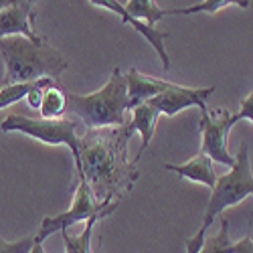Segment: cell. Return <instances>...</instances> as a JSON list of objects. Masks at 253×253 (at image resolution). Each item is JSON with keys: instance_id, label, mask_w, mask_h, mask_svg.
I'll use <instances>...</instances> for the list:
<instances>
[{"instance_id": "9", "label": "cell", "mask_w": 253, "mask_h": 253, "mask_svg": "<svg viewBox=\"0 0 253 253\" xmlns=\"http://www.w3.org/2000/svg\"><path fill=\"white\" fill-rule=\"evenodd\" d=\"M6 37H25L33 43H43L45 37L35 31V6L25 0H12L10 6L0 12V41Z\"/></svg>"}, {"instance_id": "23", "label": "cell", "mask_w": 253, "mask_h": 253, "mask_svg": "<svg viewBox=\"0 0 253 253\" xmlns=\"http://www.w3.org/2000/svg\"><path fill=\"white\" fill-rule=\"evenodd\" d=\"M233 253H253V239L243 237L237 243H233Z\"/></svg>"}, {"instance_id": "11", "label": "cell", "mask_w": 253, "mask_h": 253, "mask_svg": "<svg viewBox=\"0 0 253 253\" xmlns=\"http://www.w3.org/2000/svg\"><path fill=\"white\" fill-rule=\"evenodd\" d=\"M126 81H128V97H130V110H134L136 105L146 103L154 99L156 95L164 93L166 89L172 87L170 81L140 73L138 69H128L126 71Z\"/></svg>"}, {"instance_id": "6", "label": "cell", "mask_w": 253, "mask_h": 253, "mask_svg": "<svg viewBox=\"0 0 253 253\" xmlns=\"http://www.w3.org/2000/svg\"><path fill=\"white\" fill-rule=\"evenodd\" d=\"M120 203H97L91 188L87 184L85 178H77V191L73 195V203L71 207L61 215H53V217H45L43 223H41V229L37 231V241L43 243L47 241L51 235L55 233H63L67 231L71 225L81 223V221H91L93 217L105 219L112 213H116Z\"/></svg>"}, {"instance_id": "15", "label": "cell", "mask_w": 253, "mask_h": 253, "mask_svg": "<svg viewBox=\"0 0 253 253\" xmlns=\"http://www.w3.org/2000/svg\"><path fill=\"white\" fill-rule=\"evenodd\" d=\"M229 6H239V8H247L249 2L247 0H241V2H235V0H207V2H199L195 6L188 8H164V16H176V14H215L219 10H225Z\"/></svg>"}, {"instance_id": "5", "label": "cell", "mask_w": 253, "mask_h": 253, "mask_svg": "<svg viewBox=\"0 0 253 253\" xmlns=\"http://www.w3.org/2000/svg\"><path fill=\"white\" fill-rule=\"evenodd\" d=\"M2 132H20L33 140H39L49 146H67L73 154V162L79 156V134L77 122L71 116L59 120H45V118H29L23 114H10L0 124Z\"/></svg>"}, {"instance_id": "4", "label": "cell", "mask_w": 253, "mask_h": 253, "mask_svg": "<svg viewBox=\"0 0 253 253\" xmlns=\"http://www.w3.org/2000/svg\"><path fill=\"white\" fill-rule=\"evenodd\" d=\"M237 162L229 172L219 176L215 188L211 191V199L205 207V219L203 225L211 227L219 219L229 207L241 203L245 197H253V172L249 162L247 142H241V148L237 152Z\"/></svg>"}, {"instance_id": "24", "label": "cell", "mask_w": 253, "mask_h": 253, "mask_svg": "<svg viewBox=\"0 0 253 253\" xmlns=\"http://www.w3.org/2000/svg\"><path fill=\"white\" fill-rule=\"evenodd\" d=\"M31 253H47V251L43 249V243H39V241H35V245H33Z\"/></svg>"}, {"instance_id": "1", "label": "cell", "mask_w": 253, "mask_h": 253, "mask_svg": "<svg viewBox=\"0 0 253 253\" xmlns=\"http://www.w3.org/2000/svg\"><path fill=\"white\" fill-rule=\"evenodd\" d=\"M134 134L136 130L130 120L118 128L81 134L75 174L87 180L97 203H120L138 182V162L128 158V144Z\"/></svg>"}, {"instance_id": "18", "label": "cell", "mask_w": 253, "mask_h": 253, "mask_svg": "<svg viewBox=\"0 0 253 253\" xmlns=\"http://www.w3.org/2000/svg\"><path fill=\"white\" fill-rule=\"evenodd\" d=\"M199 253H233V241L229 239V223L227 219H221V229L215 235L205 239Z\"/></svg>"}, {"instance_id": "8", "label": "cell", "mask_w": 253, "mask_h": 253, "mask_svg": "<svg viewBox=\"0 0 253 253\" xmlns=\"http://www.w3.org/2000/svg\"><path fill=\"white\" fill-rule=\"evenodd\" d=\"M215 93V85L209 87H184V85H176L172 83L170 89H166L164 93L156 95L154 99H150V103L158 110V114L162 116H176L178 112L186 110V108H199L201 112H207V99Z\"/></svg>"}, {"instance_id": "10", "label": "cell", "mask_w": 253, "mask_h": 253, "mask_svg": "<svg viewBox=\"0 0 253 253\" xmlns=\"http://www.w3.org/2000/svg\"><path fill=\"white\" fill-rule=\"evenodd\" d=\"M95 8H105L114 14H118L122 18L124 25H130L136 33H140V37H144L148 43L152 45V49L156 51V55L160 57V63H162V69L164 71H170V57L166 53V47H164V41L168 37V33H162L158 31L156 27H150L148 23H144V20H138L134 16H130L128 12L124 10V4L122 2H116V0H93V2H87Z\"/></svg>"}, {"instance_id": "7", "label": "cell", "mask_w": 253, "mask_h": 253, "mask_svg": "<svg viewBox=\"0 0 253 253\" xmlns=\"http://www.w3.org/2000/svg\"><path fill=\"white\" fill-rule=\"evenodd\" d=\"M237 122V116L225 108L215 112H201V154L209 156L213 162L233 168L237 158L229 150V134Z\"/></svg>"}, {"instance_id": "14", "label": "cell", "mask_w": 253, "mask_h": 253, "mask_svg": "<svg viewBox=\"0 0 253 253\" xmlns=\"http://www.w3.org/2000/svg\"><path fill=\"white\" fill-rule=\"evenodd\" d=\"M67 103H69V91L57 81L55 85L47 87L43 93V103H41V118L45 120H59L67 116Z\"/></svg>"}, {"instance_id": "16", "label": "cell", "mask_w": 253, "mask_h": 253, "mask_svg": "<svg viewBox=\"0 0 253 253\" xmlns=\"http://www.w3.org/2000/svg\"><path fill=\"white\" fill-rule=\"evenodd\" d=\"M124 10L130 16L148 23L150 27H156L158 20L164 18V8H160L152 0H128V2L124 4Z\"/></svg>"}, {"instance_id": "3", "label": "cell", "mask_w": 253, "mask_h": 253, "mask_svg": "<svg viewBox=\"0 0 253 253\" xmlns=\"http://www.w3.org/2000/svg\"><path fill=\"white\" fill-rule=\"evenodd\" d=\"M130 112V97H128V81L126 73L116 67L108 83L95 93L81 95L69 93L67 116L79 118L87 130L101 128H118L128 124Z\"/></svg>"}, {"instance_id": "21", "label": "cell", "mask_w": 253, "mask_h": 253, "mask_svg": "<svg viewBox=\"0 0 253 253\" xmlns=\"http://www.w3.org/2000/svg\"><path fill=\"white\" fill-rule=\"evenodd\" d=\"M207 231H209V227H205V225H201V229L197 231V233L191 237V239H186V253H199L201 251V247H203V243H205V239H207Z\"/></svg>"}, {"instance_id": "17", "label": "cell", "mask_w": 253, "mask_h": 253, "mask_svg": "<svg viewBox=\"0 0 253 253\" xmlns=\"http://www.w3.org/2000/svg\"><path fill=\"white\" fill-rule=\"evenodd\" d=\"M99 221H101L99 217H93L91 221H87L79 235H69L67 231H63L61 237H63V243H65V253H91L93 227H95Z\"/></svg>"}, {"instance_id": "19", "label": "cell", "mask_w": 253, "mask_h": 253, "mask_svg": "<svg viewBox=\"0 0 253 253\" xmlns=\"http://www.w3.org/2000/svg\"><path fill=\"white\" fill-rule=\"evenodd\" d=\"M37 85V81L33 83H16V85H6L0 89V110L8 108V105L20 101V99H27L29 91Z\"/></svg>"}, {"instance_id": "22", "label": "cell", "mask_w": 253, "mask_h": 253, "mask_svg": "<svg viewBox=\"0 0 253 253\" xmlns=\"http://www.w3.org/2000/svg\"><path fill=\"white\" fill-rule=\"evenodd\" d=\"M235 116H237V120H249V122H253V91L243 97V101L239 105V112H235Z\"/></svg>"}, {"instance_id": "20", "label": "cell", "mask_w": 253, "mask_h": 253, "mask_svg": "<svg viewBox=\"0 0 253 253\" xmlns=\"http://www.w3.org/2000/svg\"><path fill=\"white\" fill-rule=\"evenodd\" d=\"M37 237H25L18 241H6L0 237V253H31L33 245H35Z\"/></svg>"}, {"instance_id": "12", "label": "cell", "mask_w": 253, "mask_h": 253, "mask_svg": "<svg viewBox=\"0 0 253 253\" xmlns=\"http://www.w3.org/2000/svg\"><path fill=\"white\" fill-rule=\"evenodd\" d=\"M164 168H166L168 172L178 174L184 180H193V182L205 184V186L211 188V191H213L217 180H219V174L215 170V162L211 160L209 156L201 154V152L197 156H193L191 160L182 162V164H170V162H166Z\"/></svg>"}, {"instance_id": "2", "label": "cell", "mask_w": 253, "mask_h": 253, "mask_svg": "<svg viewBox=\"0 0 253 253\" xmlns=\"http://www.w3.org/2000/svg\"><path fill=\"white\" fill-rule=\"evenodd\" d=\"M0 55L4 59L2 87L16 83H33L39 79H57L67 69V61L45 39L33 43L25 37H6L0 41Z\"/></svg>"}, {"instance_id": "25", "label": "cell", "mask_w": 253, "mask_h": 253, "mask_svg": "<svg viewBox=\"0 0 253 253\" xmlns=\"http://www.w3.org/2000/svg\"><path fill=\"white\" fill-rule=\"evenodd\" d=\"M10 6V0H0V12H2L4 8H8Z\"/></svg>"}, {"instance_id": "13", "label": "cell", "mask_w": 253, "mask_h": 253, "mask_svg": "<svg viewBox=\"0 0 253 253\" xmlns=\"http://www.w3.org/2000/svg\"><path fill=\"white\" fill-rule=\"evenodd\" d=\"M130 112H132L130 122H132V126H134L136 134H140V138H142L140 152H138V156L134 158V162H140L142 152H144L146 148H148L150 142H152V138H154V132H156V122H158L160 114H158V110L154 108V105H152L150 101L136 105V108H134V110H130Z\"/></svg>"}]
</instances>
